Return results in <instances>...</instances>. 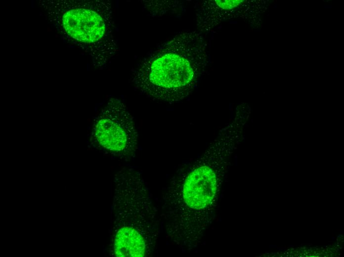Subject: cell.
<instances>
[{"label":"cell","instance_id":"cell-1","mask_svg":"<svg viewBox=\"0 0 344 257\" xmlns=\"http://www.w3.org/2000/svg\"><path fill=\"white\" fill-rule=\"evenodd\" d=\"M202 33L183 31L156 45L132 70L135 89L154 100L173 103L190 95L208 66Z\"/></svg>","mask_w":344,"mask_h":257},{"label":"cell","instance_id":"cell-2","mask_svg":"<svg viewBox=\"0 0 344 257\" xmlns=\"http://www.w3.org/2000/svg\"><path fill=\"white\" fill-rule=\"evenodd\" d=\"M60 37L87 54L94 67L106 65L117 50L116 27L108 0L39 1Z\"/></svg>","mask_w":344,"mask_h":257},{"label":"cell","instance_id":"cell-3","mask_svg":"<svg viewBox=\"0 0 344 257\" xmlns=\"http://www.w3.org/2000/svg\"><path fill=\"white\" fill-rule=\"evenodd\" d=\"M114 183V255L149 257L155 246L158 226L147 184L139 172L128 167L118 172Z\"/></svg>","mask_w":344,"mask_h":257},{"label":"cell","instance_id":"cell-4","mask_svg":"<svg viewBox=\"0 0 344 257\" xmlns=\"http://www.w3.org/2000/svg\"><path fill=\"white\" fill-rule=\"evenodd\" d=\"M92 136L103 148L125 160L135 155L138 134L126 106L111 98L94 120Z\"/></svg>","mask_w":344,"mask_h":257},{"label":"cell","instance_id":"cell-5","mask_svg":"<svg viewBox=\"0 0 344 257\" xmlns=\"http://www.w3.org/2000/svg\"><path fill=\"white\" fill-rule=\"evenodd\" d=\"M222 154L211 156L196 165L180 178L175 180L172 186V202L177 210L186 208L200 210L214 200L218 187L222 168Z\"/></svg>","mask_w":344,"mask_h":257},{"label":"cell","instance_id":"cell-6","mask_svg":"<svg viewBox=\"0 0 344 257\" xmlns=\"http://www.w3.org/2000/svg\"><path fill=\"white\" fill-rule=\"evenodd\" d=\"M324 8H332V5H325Z\"/></svg>","mask_w":344,"mask_h":257},{"label":"cell","instance_id":"cell-7","mask_svg":"<svg viewBox=\"0 0 344 257\" xmlns=\"http://www.w3.org/2000/svg\"><path fill=\"white\" fill-rule=\"evenodd\" d=\"M269 247H270V248H277V246L275 245H270Z\"/></svg>","mask_w":344,"mask_h":257},{"label":"cell","instance_id":"cell-8","mask_svg":"<svg viewBox=\"0 0 344 257\" xmlns=\"http://www.w3.org/2000/svg\"><path fill=\"white\" fill-rule=\"evenodd\" d=\"M277 7V4L275 3V4H274V6H273V8H276Z\"/></svg>","mask_w":344,"mask_h":257},{"label":"cell","instance_id":"cell-9","mask_svg":"<svg viewBox=\"0 0 344 257\" xmlns=\"http://www.w3.org/2000/svg\"><path fill=\"white\" fill-rule=\"evenodd\" d=\"M334 238L333 237H332V240H334Z\"/></svg>","mask_w":344,"mask_h":257}]
</instances>
